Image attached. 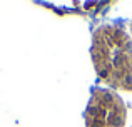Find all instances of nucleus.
I'll use <instances>...</instances> for the list:
<instances>
[{
  "mask_svg": "<svg viewBox=\"0 0 132 127\" xmlns=\"http://www.w3.org/2000/svg\"><path fill=\"white\" fill-rule=\"evenodd\" d=\"M92 64L109 87L132 92V39L119 23H104L92 33Z\"/></svg>",
  "mask_w": 132,
  "mask_h": 127,
  "instance_id": "obj_1",
  "label": "nucleus"
},
{
  "mask_svg": "<svg viewBox=\"0 0 132 127\" xmlns=\"http://www.w3.org/2000/svg\"><path fill=\"white\" fill-rule=\"evenodd\" d=\"M130 32H132V23H130Z\"/></svg>",
  "mask_w": 132,
  "mask_h": 127,
  "instance_id": "obj_3",
  "label": "nucleus"
},
{
  "mask_svg": "<svg viewBox=\"0 0 132 127\" xmlns=\"http://www.w3.org/2000/svg\"><path fill=\"white\" fill-rule=\"evenodd\" d=\"M127 109L112 89H95L85 109V127H124Z\"/></svg>",
  "mask_w": 132,
  "mask_h": 127,
  "instance_id": "obj_2",
  "label": "nucleus"
}]
</instances>
